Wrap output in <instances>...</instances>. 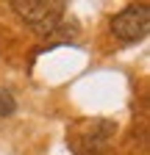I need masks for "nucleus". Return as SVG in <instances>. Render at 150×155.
I'll list each match as a JSON object with an SVG mask.
<instances>
[{"instance_id": "f257e3e1", "label": "nucleus", "mask_w": 150, "mask_h": 155, "mask_svg": "<svg viewBox=\"0 0 150 155\" xmlns=\"http://www.w3.org/2000/svg\"><path fill=\"white\" fill-rule=\"evenodd\" d=\"M11 8L20 14V19L25 25H31L45 39H50V36L64 31L61 22H64L67 3H61V0H14Z\"/></svg>"}, {"instance_id": "f03ea898", "label": "nucleus", "mask_w": 150, "mask_h": 155, "mask_svg": "<svg viewBox=\"0 0 150 155\" xmlns=\"http://www.w3.org/2000/svg\"><path fill=\"white\" fill-rule=\"evenodd\" d=\"M114 130L117 125L108 119H89L75 127V133L70 136V147L75 155H100Z\"/></svg>"}, {"instance_id": "7ed1b4c3", "label": "nucleus", "mask_w": 150, "mask_h": 155, "mask_svg": "<svg viewBox=\"0 0 150 155\" xmlns=\"http://www.w3.org/2000/svg\"><path fill=\"white\" fill-rule=\"evenodd\" d=\"M147 31H150V6L147 3L128 6L111 19V33H114L120 42H125V45L145 39Z\"/></svg>"}, {"instance_id": "20e7f679", "label": "nucleus", "mask_w": 150, "mask_h": 155, "mask_svg": "<svg viewBox=\"0 0 150 155\" xmlns=\"http://www.w3.org/2000/svg\"><path fill=\"white\" fill-rule=\"evenodd\" d=\"M17 111V103H14V94L11 91H0V116H11Z\"/></svg>"}]
</instances>
